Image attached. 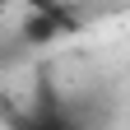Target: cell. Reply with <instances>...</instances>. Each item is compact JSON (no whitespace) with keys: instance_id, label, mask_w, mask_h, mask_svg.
Returning a JSON list of instances; mask_svg holds the SVG:
<instances>
[{"instance_id":"cell-1","label":"cell","mask_w":130,"mask_h":130,"mask_svg":"<svg viewBox=\"0 0 130 130\" xmlns=\"http://www.w3.org/2000/svg\"><path fill=\"white\" fill-rule=\"evenodd\" d=\"M28 130H79V125L65 116L60 107H42L37 116H32V125H28Z\"/></svg>"}]
</instances>
